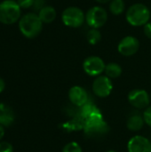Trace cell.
<instances>
[{
    "mask_svg": "<svg viewBox=\"0 0 151 152\" xmlns=\"http://www.w3.org/2000/svg\"><path fill=\"white\" fill-rule=\"evenodd\" d=\"M101 39V34L98 28H90L86 33V40L90 45H97Z\"/></svg>",
    "mask_w": 151,
    "mask_h": 152,
    "instance_id": "obj_18",
    "label": "cell"
},
{
    "mask_svg": "<svg viewBox=\"0 0 151 152\" xmlns=\"http://www.w3.org/2000/svg\"><path fill=\"white\" fill-rule=\"evenodd\" d=\"M128 102L131 106L137 110H145L150 106V96L146 90L136 88L128 94Z\"/></svg>",
    "mask_w": 151,
    "mask_h": 152,
    "instance_id": "obj_9",
    "label": "cell"
},
{
    "mask_svg": "<svg viewBox=\"0 0 151 152\" xmlns=\"http://www.w3.org/2000/svg\"><path fill=\"white\" fill-rule=\"evenodd\" d=\"M106 152H117V151H112V150H111V151H106Z\"/></svg>",
    "mask_w": 151,
    "mask_h": 152,
    "instance_id": "obj_28",
    "label": "cell"
},
{
    "mask_svg": "<svg viewBox=\"0 0 151 152\" xmlns=\"http://www.w3.org/2000/svg\"><path fill=\"white\" fill-rule=\"evenodd\" d=\"M0 152H13V148L11 143L2 142H0Z\"/></svg>",
    "mask_w": 151,
    "mask_h": 152,
    "instance_id": "obj_22",
    "label": "cell"
},
{
    "mask_svg": "<svg viewBox=\"0 0 151 152\" xmlns=\"http://www.w3.org/2000/svg\"><path fill=\"white\" fill-rule=\"evenodd\" d=\"M19 28L21 34L27 38L37 37L43 28V22L38 14L29 12L23 15L19 21Z\"/></svg>",
    "mask_w": 151,
    "mask_h": 152,
    "instance_id": "obj_2",
    "label": "cell"
},
{
    "mask_svg": "<svg viewBox=\"0 0 151 152\" xmlns=\"http://www.w3.org/2000/svg\"><path fill=\"white\" fill-rule=\"evenodd\" d=\"M4 129L3 126L0 125V141L2 140V138L4 137Z\"/></svg>",
    "mask_w": 151,
    "mask_h": 152,
    "instance_id": "obj_26",
    "label": "cell"
},
{
    "mask_svg": "<svg viewBox=\"0 0 151 152\" xmlns=\"http://www.w3.org/2000/svg\"><path fill=\"white\" fill-rule=\"evenodd\" d=\"M125 9L124 0H111L109 3V11L114 15H120Z\"/></svg>",
    "mask_w": 151,
    "mask_h": 152,
    "instance_id": "obj_17",
    "label": "cell"
},
{
    "mask_svg": "<svg viewBox=\"0 0 151 152\" xmlns=\"http://www.w3.org/2000/svg\"><path fill=\"white\" fill-rule=\"evenodd\" d=\"M37 14L43 23H51L56 19L57 16L56 10L51 5H45L38 12Z\"/></svg>",
    "mask_w": 151,
    "mask_h": 152,
    "instance_id": "obj_15",
    "label": "cell"
},
{
    "mask_svg": "<svg viewBox=\"0 0 151 152\" xmlns=\"http://www.w3.org/2000/svg\"><path fill=\"white\" fill-rule=\"evenodd\" d=\"M122 72H123L122 67L118 63H117V62H109V63L106 64L104 73L110 79L119 77L122 75Z\"/></svg>",
    "mask_w": 151,
    "mask_h": 152,
    "instance_id": "obj_16",
    "label": "cell"
},
{
    "mask_svg": "<svg viewBox=\"0 0 151 152\" xmlns=\"http://www.w3.org/2000/svg\"><path fill=\"white\" fill-rule=\"evenodd\" d=\"M128 152H151V142L142 135L132 137L127 143Z\"/></svg>",
    "mask_w": 151,
    "mask_h": 152,
    "instance_id": "obj_11",
    "label": "cell"
},
{
    "mask_svg": "<svg viewBox=\"0 0 151 152\" xmlns=\"http://www.w3.org/2000/svg\"><path fill=\"white\" fill-rule=\"evenodd\" d=\"M18 4L22 9H28L33 6L34 0H17Z\"/></svg>",
    "mask_w": 151,
    "mask_h": 152,
    "instance_id": "obj_21",
    "label": "cell"
},
{
    "mask_svg": "<svg viewBox=\"0 0 151 152\" xmlns=\"http://www.w3.org/2000/svg\"><path fill=\"white\" fill-rule=\"evenodd\" d=\"M93 94L100 98H106L110 95L113 90V83L109 77L106 75H101L93 82Z\"/></svg>",
    "mask_w": 151,
    "mask_h": 152,
    "instance_id": "obj_8",
    "label": "cell"
},
{
    "mask_svg": "<svg viewBox=\"0 0 151 152\" xmlns=\"http://www.w3.org/2000/svg\"><path fill=\"white\" fill-rule=\"evenodd\" d=\"M61 20L67 27L79 28L85 21V13L79 7L69 6L62 12Z\"/></svg>",
    "mask_w": 151,
    "mask_h": 152,
    "instance_id": "obj_5",
    "label": "cell"
},
{
    "mask_svg": "<svg viewBox=\"0 0 151 152\" xmlns=\"http://www.w3.org/2000/svg\"><path fill=\"white\" fill-rule=\"evenodd\" d=\"M151 12L147 5L142 3L132 4L125 13L127 22L134 27H142L150 20Z\"/></svg>",
    "mask_w": 151,
    "mask_h": 152,
    "instance_id": "obj_3",
    "label": "cell"
},
{
    "mask_svg": "<svg viewBox=\"0 0 151 152\" xmlns=\"http://www.w3.org/2000/svg\"><path fill=\"white\" fill-rule=\"evenodd\" d=\"M140 49V42L138 38L133 36H126L123 37L118 45L117 51L120 54L125 57L134 55Z\"/></svg>",
    "mask_w": 151,
    "mask_h": 152,
    "instance_id": "obj_10",
    "label": "cell"
},
{
    "mask_svg": "<svg viewBox=\"0 0 151 152\" xmlns=\"http://www.w3.org/2000/svg\"><path fill=\"white\" fill-rule=\"evenodd\" d=\"M44 6H45V0H34V4L32 7L35 11L39 12Z\"/></svg>",
    "mask_w": 151,
    "mask_h": 152,
    "instance_id": "obj_23",
    "label": "cell"
},
{
    "mask_svg": "<svg viewBox=\"0 0 151 152\" xmlns=\"http://www.w3.org/2000/svg\"><path fill=\"white\" fill-rule=\"evenodd\" d=\"M142 116H143L145 124L151 128V105L144 110Z\"/></svg>",
    "mask_w": 151,
    "mask_h": 152,
    "instance_id": "obj_20",
    "label": "cell"
},
{
    "mask_svg": "<svg viewBox=\"0 0 151 152\" xmlns=\"http://www.w3.org/2000/svg\"><path fill=\"white\" fill-rule=\"evenodd\" d=\"M85 21L92 28H100L108 21V12L101 6H93L85 13Z\"/></svg>",
    "mask_w": 151,
    "mask_h": 152,
    "instance_id": "obj_6",
    "label": "cell"
},
{
    "mask_svg": "<svg viewBox=\"0 0 151 152\" xmlns=\"http://www.w3.org/2000/svg\"><path fill=\"white\" fill-rule=\"evenodd\" d=\"M106 64L99 56H89L83 62V69L85 74L90 77H99L105 70Z\"/></svg>",
    "mask_w": 151,
    "mask_h": 152,
    "instance_id": "obj_7",
    "label": "cell"
},
{
    "mask_svg": "<svg viewBox=\"0 0 151 152\" xmlns=\"http://www.w3.org/2000/svg\"><path fill=\"white\" fill-rule=\"evenodd\" d=\"M95 1L98 2V3H100V4H107V3L110 2L111 0H95Z\"/></svg>",
    "mask_w": 151,
    "mask_h": 152,
    "instance_id": "obj_27",
    "label": "cell"
},
{
    "mask_svg": "<svg viewBox=\"0 0 151 152\" xmlns=\"http://www.w3.org/2000/svg\"><path fill=\"white\" fill-rule=\"evenodd\" d=\"M61 152H83V151L81 146L77 142H70L63 147Z\"/></svg>",
    "mask_w": 151,
    "mask_h": 152,
    "instance_id": "obj_19",
    "label": "cell"
},
{
    "mask_svg": "<svg viewBox=\"0 0 151 152\" xmlns=\"http://www.w3.org/2000/svg\"><path fill=\"white\" fill-rule=\"evenodd\" d=\"M143 32L148 38L151 39V21H149L143 26Z\"/></svg>",
    "mask_w": 151,
    "mask_h": 152,
    "instance_id": "obj_24",
    "label": "cell"
},
{
    "mask_svg": "<svg viewBox=\"0 0 151 152\" xmlns=\"http://www.w3.org/2000/svg\"><path fill=\"white\" fill-rule=\"evenodd\" d=\"M15 119L13 110L10 106L4 103H0V125L3 126H11Z\"/></svg>",
    "mask_w": 151,
    "mask_h": 152,
    "instance_id": "obj_13",
    "label": "cell"
},
{
    "mask_svg": "<svg viewBox=\"0 0 151 152\" xmlns=\"http://www.w3.org/2000/svg\"><path fill=\"white\" fill-rule=\"evenodd\" d=\"M21 8L13 0H4L0 3V22L10 25L20 18Z\"/></svg>",
    "mask_w": 151,
    "mask_h": 152,
    "instance_id": "obj_4",
    "label": "cell"
},
{
    "mask_svg": "<svg viewBox=\"0 0 151 152\" xmlns=\"http://www.w3.org/2000/svg\"><path fill=\"white\" fill-rule=\"evenodd\" d=\"M84 122L85 133L91 137L103 135L109 130L108 124L103 119L102 114L97 107L85 119H84Z\"/></svg>",
    "mask_w": 151,
    "mask_h": 152,
    "instance_id": "obj_1",
    "label": "cell"
},
{
    "mask_svg": "<svg viewBox=\"0 0 151 152\" xmlns=\"http://www.w3.org/2000/svg\"><path fill=\"white\" fill-rule=\"evenodd\" d=\"M145 125V121L143 116L140 114H133L130 116L126 121V127L128 130L132 132H139L141 131Z\"/></svg>",
    "mask_w": 151,
    "mask_h": 152,
    "instance_id": "obj_14",
    "label": "cell"
},
{
    "mask_svg": "<svg viewBox=\"0 0 151 152\" xmlns=\"http://www.w3.org/2000/svg\"><path fill=\"white\" fill-rule=\"evenodd\" d=\"M69 99L72 104L81 108L88 102V94L80 86H74L69 91Z\"/></svg>",
    "mask_w": 151,
    "mask_h": 152,
    "instance_id": "obj_12",
    "label": "cell"
},
{
    "mask_svg": "<svg viewBox=\"0 0 151 152\" xmlns=\"http://www.w3.org/2000/svg\"><path fill=\"white\" fill-rule=\"evenodd\" d=\"M4 87H5V83L4 81V79L0 77V94L4 90Z\"/></svg>",
    "mask_w": 151,
    "mask_h": 152,
    "instance_id": "obj_25",
    "label": "cell"
}]
</instances>
